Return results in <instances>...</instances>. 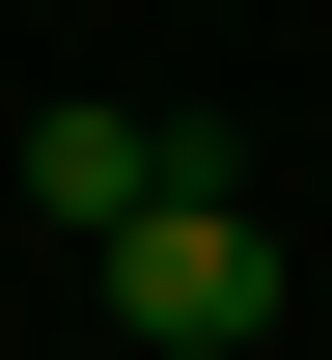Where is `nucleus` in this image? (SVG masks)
<instances>
[{
  "mask_svg": "<svg viewBox=\"0 0 332 360\" xmlns=\"http://www.w3.org/2000/svg\"><path fill=\"white\" fill-rule=\"evenodd\" d=\"M249 305H277L249 194H222V167H166L139 222H111V333H139V360H249Z\"/></svg>",
  "mask_w": 332,
  "mask_h": 360,
  "instance_id": "nucleus-1",
  "label": "nucleus"
},
{
  "mask_svg": "<svg viewBox=\"0 0 332 360\" xmlns=\"http://www.w3.org/2000/svg\"><path fill=\"white\" fill-rule=\"evenodd\" d=\"M139 194H166V139L111 111V84H55V111H28V222H55V250H111Z\"/></svg>",
  "mask_w": 332,
  "mask_h": 360,
  "instance_id": "nucleus-2",
  "label": "nucleus"
}]
</instances>
